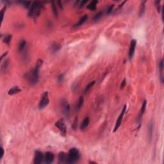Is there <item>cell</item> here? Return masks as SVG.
Here are the masks:
<instances>
[{
    "label": "cell",
    "mask_w": 164,
    "mask_h": 164,
    "mask_svg": "<svg viewBox=\"0 0 164 164\" xmlns=\"http://www.w3.org/2000/svg\"><path fill=\"white\" fill-rule=\"evenodd\" d=\"M42 64V60L39 59L37 60V64L35 66V67L33 70V71L32 72V74L28 78L31 85H35L39 81V71Z\"/></svg>",
    "instance_id": "cell-1"
},
{
    "label": "cell",
    "mask_w": 164,
    "mask_h": 164,
    "mask_svg": "<svg viewBox=\"0 0 164 164\" xmlns=\"http://www.w3.org/2000/svg\"><path fill=\"white\" fill-rule=\"evenodd\" d=\"M43 7H44V4L42 2H33L28 12V16L30 17H33L34 18L37 17L39 16Z\"/></svg>",
    "instance_id": "cell-2"
},
{
    "label": "cell",
    "mask_w": 164,
    "mask_h": 164,
    "mask_svg": "<svg viewBox=\"0 0 164 164\" xmlns=\"http://www.w3.org/2000/svg\"><path fill=\"white\" fill-rule=\"evenodd\" d=\"M80 156V155L79 150L75 148H71L68 153L67 164H74L78 160Z\"/></svg>",
    "instance_id": "cell-3"
},
{
    "label": "cell",
    "mask_w": 164,
    "mask_h": 164,
    "mask_svg": "<svg viewBox=\"0 0 164 164\" xmlns=\"http://www.w3.org/2000/svg\"><path fill=\"white\" fill-rule=\"evenodd\" d=\"M55 126L60 131L61 135L64 137L66 135V133H67V128H66V124H65V122L63 119L58 120V121L55 123Z\"/></svg>",
    "instance_id": "cell-4"
},
{
    "label": "cell",
    "mask_w": 164,
    "mask_h": 164,
    "mask_svg": "<svg viewBox=\"0 0 164 164\" xmlns=\"http://www.w3.org/2000/svg\"><path fill=\"white\" fill-rule=\"evenodd\" d=\"M61 108L62 112L66 117H69L70 114V105L67 101L62 99L61 101Z\"/></svg>",
    "instance_id": "cell-5"
},
{
    "label": "cell",
    "mask_w": 164,
    "mask_h": 164,
    "mask_svg": "<svg viewBox=\"0 0 164 164\" xmlns=\"http://www.w3.org/2000/svg\"><path fill=\"white\" fill-rule=\"evenodd\" d=\"M49 103V99L48 92H45L43 94L42 99H41V101H40L39 105V108L43 109L48 105Z\"/></svg>",
    "instance_id": "cell-6"
},
{
    "label": "cell",
    "mask_w": 164,
    "mask_h": 164,
    "mask_svg": "<svg viewBox=\"0 0 164 164\" xmlns=\"http://www.w3.org/2000/svg\"><path fill=\"white\" fill-rule=\"evenodd\" d=\"M126 105H125L124 107H123V108L122 110V112L121 113V114H120L119 117H118L117 120V121H116L114 129V132H115L119 128L121 124L122 121H123V117H124V113L126 112Z\"/></svg>",
    "instance_id": "cell-7"
},
{
    "label": "cell",
    "mask_w": 164,
    "mask_h": 164,
    "mask_svg": "<svg viewBox=\"0 0 164 164\" xmlns=\"http://www.w3.org/2000/svg\"><path fill=\"white\" fill-rule=\"evenodd\" d=\"M44 156L42 153L41 151L37 150L35 153V158H34V163L35 164H40L42 162Z\"/></svg>",
    "instance_id": "cell-8"
},
{
    "label": "cell",
    "mask_w": 164,
    "mask_h": 164,
    "mask_svg": "<svg viewBox=\"0 0 164 164\" xmlns=\"http://www.w3.org/2000/svg\"><path fill=\"white\" fill-rule=\"evenodd\" d=\"M136 45H137V41L135 39H133L131 41L130 47V50L128 52V57L129 58L131 59L134 55Z\"/></svg>",
    "instance_id": "cell-9"
},
{
    "label": "cell",
    "mask_w": 164,
    "mask_h": 164,
    "mask_svg": "<svg viewBox=\"0 0 164 164\" xmlns=\"http://www.w3.org/2000/svg\"><path fill=\"white\" fill-rule=\"evenodd\" d=\"M45 162L48 164H51L54 161V159H55V156H54L53 153H51V152H46V154H45Z\"/></svg>",
    "instance_id": "cell-10"
},
{
    "label": "cell",
    "mask_w": 164,
    "mask_h": 164,
    "mask_svg": "<svg viewBox=\"0 0 164 164\" xmlns=\"http://www.w3.org/2000/svg\"><path fill=\"white\" fill-rule=\"evenodd\" d=\"M68 154H66L65 152H60L58 154V163L59 164H64L67 163Z\"/></svg>",
    "instance_id": "cell-11"
},
{
    "label": "cell",
    "mask_w": 164,
    "mask_h": 164,
    "mask_svg": "<svg viewBox=\"0 0 164 164\" xmlns=\"http://www.w3.org/2000/svg\"><path fill=\"white\" fill-rule=\"evenodd\" d=\"M26 48V41L23 39L21 40L19 43V46H18L19 51L21 52V53L23 52V51H25Z\"/></svg>",
    "instance_id": "cell-12"
},
{
    "label": "cell",
    "mask_w": 164,
    "mask_h": 164,
    "mask_svg": "<svg viewBox=\"0 0 164 164\" xmlns=\"http://www.w3.org/2000/svg\"><path fill=\"white\" fill-rule=\"evenodd\" d=\"M21 91V89L18 86H15V87H13L12 88H11L9 90L8 92V94L12 96V95H14L20 92Z\"/></svg>",
    "instance_id": "cell-13"
},
{
    "label": "cell",
    "mask_w": 164,
    "mask_h": 164,
    "mask_svg": "<svg viewBox=\"0 0 164 164\" xmlns=\"http://www.w3.org/2000/svg\"><path fill=\"white\" fill-rule=\"evenodd\" d=\"M87 18H88L87 15H86V14L84 15L83 16H82V17L80 19V20H79L78 23H76L73 26L74 27H78V26H82L83 24L85 23V22L87 21Z\"/></svg>",
    "instance_id": "cell-14"
},
{
    "label": "cell",
    "mask_w": 164,
    "mask_h": 164,
    "mask_svg": "<svg viewBox=\"0 0 164 164\" xmlns=\"http://www.w3.org/2000/svg\"><path fill=\"white\" fill-rule=\"evenodd\" d=\"M89 122H90L89 117H86L83 119V122L82 123V124H81L80 126L81 130H84L89 126Z\"/></svg>",
    "instance_id": "cell-15"
},
{
    "label": "cell",
    "mask_w": 164,
    "mask_h": 164,
    "mask_svg": "<svg viewBox=\"0 0 164 164\" xmlns=\"http://www.w3.org/2000/svg\"><path fill=\"white\" fill-rule=\"evenodd\" d=\"M153 123L151 120L149 122V127H148V136H149V139L150 140L151 139L152 137H153Z\"/></svg>",
    "instance_id": "cell-16"
},
{
    "label": "cell",
    "mask_w": 164,
    "mask_h": 164,
    "mask_svg": "<svg viewBox=\"0 0 164 164\" xmlns=\"http://www.w3.org/2000/svg\"><path fill=\"white\" fill-rule=\"evenodd\" d=\"M98 1H91L89 4V5L87 6V8L89 10H90L92 11V10H95L96 9L97 7V4H98Z\"/></svg>",
    "instance_id": "cell-17"
},
{
    "label": "cell",
    "mask_w": 164,
    "mask_h": 164,
    "mask_svg": "<svg viewBox=\"0 0 164 164\" xmlns=\"http://www.w3.org/2000/svg\"><path fill=\"white\" fill-rule=\"evenodd\" d=\"M146 1H142L140 4V10L139 12V17H142L144 14L145 9H146V5H145V3H146Z\"/></svg>",
    "instance_id": "cell-18"
},
{
    "label": "cell",
    "mask_w": 164,
    "mask_h": 164,
    "mask_svg": "<svg viewBox=\"0 0 164 164\" xmlns=\"http://www.w3.org/2000/svg\"><path fill=\"white\" fill-rule=\"evenodd\" d=\"M146 105H147V101L145 100L143 102L142 105L141 107L140 110V117H139V121H140L141 118L142 117V115H144V114L145 113V111H146Z\"/></svg>",
    "instance_id": "cell-19"
},
{
    "label": "cell",
    "mask_w": 164,
    "mask_h": 164,
    "mask_svg": "<svg viewBox=\"0 0 164 164\" xmlns=\"http://www.w3.org/2000/svg\"><path fill=\"white\" fill-rule=\"evenodd\" d=\"M84 103V98L83 96L80 97V99H79L78 101V103H77L76 105V110L77 111L80 110V109L82 108V106L83 105Z\"/></svg>",
    "instance_id": "cell-20"
},
{
    "label": "cell",
    "mask_w": 164,
    "mask_h": 164,
    "mask_svg": "<svg viewBox=\"0 0 164 164\" xmlns=\"http://www.w3.org/2000/svg\"><path fill=\"white\" fill-rule=\"evenodd\" d=\"M12 37V35H9V34L5 35L3 37V42L5 43V44H7V45H9L10 44Z\"/></svg>",
    "instance_id": "cell-21"
},
{
    "label": "cell",
    "mask_w": 164,
    "mask_h": 164,
    "mask_svg": "<svg viewBox=\"0 0 164 164\" xmlns=\"http://www.w3.org/2000/svg\"><path fill=\"white\" fill-rule=\"evenodd\" d=\"M95 82H96L95 81H92V82H90V83H89L87 84V85L86 86L85 89V94H87V93L89 92L90 90L92 88V87L95 84Z\"/></svg>",
    "instance_id": "cell-22"
},
{
    "label": "cell",
    "mask_w": 164,
    "mask_h": 164,
    "mask_svg": "<svg viewBox=\"0 0 164 164\" xmlns=\"http://www.w3.org/2000/svg\"><path fill=\"white\" fill-rule=\"evenodd\" d=\"M9 65V60H5L4 61V62L1 65V71L2 72H5L6 70L7 69L8 66Z\"/></svg>",
    "instance_id": "cell-23"
},
{
    "label": "cell",
    "mask_w": 164,
    "mask_h": 164,
    "mask_svg": "<svg viewBox=\"0 0 164 164\" xmlns=\"http://www.w3.org/2000/svg\"><path fill=\"white\" fill-rule=\"evenodd\" d=\"M52 9H53V12L55 16L57 17L58 12L57 7V5H56L55 2H52Z\"/></svg>",
    "instance_id": "cell-24"
},
{
    "label": "cell",
    "mask_w": 164,
    "mask_h": 164,
    "mask_svg": "<svg viewBox=\"0 0 164 164\" xmlns=\"http://www.w3.org/2000/svg\"><path fill=\"white\" fill-rule=\"evenodd\" d=\"M51 48H52L53 51L54 52H56V51H57L58 50L60 49V46L58 44L55 43V44H53L52 45Z\"/></svg>",
    "instance_id": "cell-25"
},
{
    "label": "cell",
    "mask_w": 164,
    "mask_h": 164,
    "mask_svg": "<svg viewBox=\"0 0 164 164\" xmlns=\"http://www.w3.org/2000/svg\"><path fill=\"white\" fill-rule=\"evenodd\" d=\"M20 3L23 5L24 7L26 8H28L30 7L31 6V2L30 1H20Z\"/></svg>",
    "instance_id": "cell-26"
},
{
    "label": "cell",
    "mask_w": 164,
    "mask_h": 164,
    "mask_svg": "<svg viewBox=\"0 0 164 164\" xmlns=\"http://www.w3.org/2000/svg\"><path fill=\"white\" fill-rule=\"evenodd\" d=\"M114 5L112 4V5H110L108 7V8H107V15L110 14L111 13H112V10H113V8H114Z\"/></svg>",
    "instance_id": "cell-27"
},
{
    "label": "cell",
    "mask_w": 164,
    "mask_h": 164,
    "mask_svg": "<svg viewBox=\"0 0 164 164\" xmlns=\"http://www.w3.org/2000/svg\"><path fill=\"white\" fill-rule=\"evenodd\" d=\"M77 126H78V118L76 117L73 122V124L72 125V128L74 130H76L77 129Z\"/></svg>",
    "instance_id": "cell-28"
},
{
    "label": "cell",
    "mask_w": 164,
    "mask_h": 164,
    "mask_svg": "<svg viewBox=\"0 0 164 164\" xmlns=\"http://www.w3.org/2000/svg\"><path fill=\"white\" fill-rule=\"evenodd\" d=\"M102 16H103V13H102V12H98L97 14H96V16H95L94 17V19L95 21H98L100 18Z\"/></svg>",
    "instance_id": "cell-29"
},
{
    "label": "cell",
    "mask_w": 164,
    "mask_h": 164,
    "mask_svg": "<svg viewBox=\"0 0 164 164\" xmlns=\"http://www.w3.org/2000/svg\"><path fill=\"white\" fill-rule=\"evenodd\" d=\"M5 10H6V6H4L3 7L1 8V22L3 21L4 14H5Z\"/></svg>",
    "instance_id": "cell-30"
},
{
    "label": "cell",
    "mask_w": 164,
    "mask_h": 164,
    "mask_svg": "<svg viewBox=\"0 0 164 164\" xmlns=\"http://www.w3.org/2000/svg\"><path fill=\"white\" fill-rule=\"evenodd\" d=\"M155 4L157 7L158 12H160V1H156L155 2Z\"/></svg>",
    "instance_id": "cell-31"
},
{
    "label": "cell",
    "mask_w": 164,
    "mask_h": 164,
    "mask_svg": "<svg viewBox=\"0 0 164 164\" xmlns=\"http://www.w3.org/2000/svg\"><path fill=\"white\" fill-rule=\"evenodd\" d=\"M126 85V79H124L123 80V82H122L121 84V89H124V88L125 87Z\"/></svg>",
    "instance_id": "cell-32"
},
{
    "label": "cell",
    "mask_w": 164,
    "mask_h": 164,
    "mask_svg": "<svg viewBox=\"0 0 164 164\" xmlns=\"http://www.w3.org/2000/svg\"><path fill=\"white\" fill-rule=\"evenodd\" d=\"M87 3V1H80V4L79 5V6H80V7L82 8L85 5L86 3Z\"/></svg>",
    "instance_id": "cell-33"
},
{
    "label": "cell",
    "mask_w": 164,
    "mask_h": 164,
    "mask_svg": "<svg viewBox=\"0 0 164 164\" xmlns=\"http://www.w3.org/2000/svg\"><path fill=\"white\" fill-rule=\"evenodd\" d=\"M58 81L60 82H62L63 81V79H64V75L60 74L58 77Z\"/></svg>",
    "instance_id": "cell-34"
},
{
    "label": "cell",
    "mask_w": 164,
    "mask_h": 164,
    "mask_svg": "<svg viewBox=\"0 0 164 164\" xmlns=\"http://www.w3.org/2000/svg\"><path fill=\"white\" fill-rule=\"evenodd\" d=\"M3 155H4V149H3V148L1 146V158H3Z\"/></svg>",
    "instance_id": "cell-35"
},
{
    "label": "cell",
    "mask_w": 164,
    "mask_h": 164,
    "mask_svg": "<svg viewBox=\"0 0 164 164\" xmlns=\"http://www.w3.org/2000/svg\"><path fill=\"white\" fill-rule=\"evenodd\" d=\"M7 53H8V52H6V53H4L3 55L1 56V60H3V57H5V56L7 55Z\"/></svg>",
    "instance_id": "cell-36"
},
{
    "label": "cell",
    "mask_w": 164,
    "mask_h": 164,
    "mask_svg": "<svg viewBox=\"0 0 164 164\" xmlns=\"http://www.w3.org/2000/svg\"><path fill=\"white\" fill-rule=\"evenodd\" d=\"M58 3L59 7H60V8H62V5H61V1H58Z\"/></svg>",
    "instance_id": "cell-37"
}]
</instances>
